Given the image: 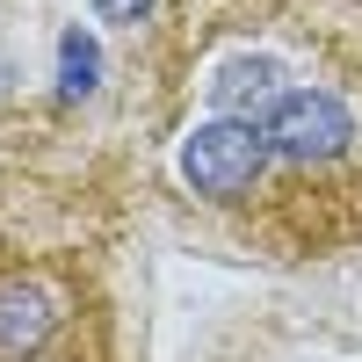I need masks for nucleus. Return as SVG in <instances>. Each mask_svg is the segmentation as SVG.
<instances>
[{
	"label": "nucleus",
	"instance_id": "obj_1",
	"mask_svg": "<svg viewBox=\"0 0 362 362\" xmlns=\"http://www.w3.org/2000/svg\"><path fill=\"white\" fill-rule=\"evenodd\" d=\"M160 189L276 268L362 247V0H160L131 44Z\"/></svg>",
	"mask_w": 362,
	"mask_h": 362
},
{
	"label": "nucleus",
	"instance_id": "obj_2",
	"mask_svg": "<svg viewBox=\"0 0 362 362\" xmlns=\"http://www.w3.org/2000/svg\"><path fill=\"white\" fill-rule=\"evenodd\" d=\"M102 312L109 290L87 203L0 167V362H37Z\"/></svg>",
	"mask_w": 362,
	"mask_h": 362
},
{
	"label": "nucleus",
	"instance_id": "obj_3",
	"mask_svg": "<svg viewBox=\"0 0 362 362\" xmlns=\"http://www.w3.org/2000/svg\"><path fill=\"white\" fill-rule=\"evenodd\" d=\"M37 362H124V341H116V312H102V319H87L80 334H66L51 355H37Z\"/></svg>",
	"mask_w": 362,
	"mask_h": 362
},
{
	"label": "nucleus",
	"instance_id": "obj_4",
	"mask_svg": "<svg viewBox=\"0 0 362 362\" xmlns=\"http://www.w3.org/2000/svg\"><path fill=\"white\" fill-rule=\"evenodd\" d=\"M87 87H95V44L66 37V95H87Z\"/></svg>",
	"mask_w": 362,
	"mask_h": 362
},
{
	"label": "nucleus",
	"instance_id": "obj_5",
	"mask_svg": "<svg viewBox=\"0 0 362 362\" xmlns=\"http://www.w3.org/2000/svg\"><path fill=\"white\" fill-rule=\"evenodd\" d=\"M95 8H102V22H131V29H138L145 15L160 8V0H95Z\"/></svg>",
	"mask_w": 362,
	"mask_h": 362
}]
</instances>
